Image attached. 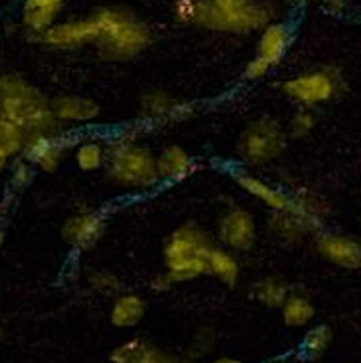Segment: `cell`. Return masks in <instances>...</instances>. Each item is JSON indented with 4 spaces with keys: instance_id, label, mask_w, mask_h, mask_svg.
I'll list each match as a JSON object with an SVG mask.
<instances>
[{
    "instance_id": "24",
    "label": "cell",
    "mask_w": 361,
    "mask_h": 363,
    "mask_svg": "<svg viewBox=\"0 0 361 363\" xmlns=\"http://www.w3.org/2000/svg\"><path fill=\"white\" fill-rule=\"evenodd\" d=\"M292 292V288L284 282L278 276H264L260 280H256L250 288V296L258 304L264 308H272V310H280L284 300Z\"/></svg>"
},
{
    "instance_id": "20",
    "label": "cell",
    "mask_w": 361,
    "mask_h": 363,
    "mask_svg": "<svg viewBox=\"0 0 361 363\" xmlns=\"http://www.w3.org/2000/svg\"><path fill=\"white\" fill-rule=\"evenodd\" d=\"M147 300L137 292H119L109 306V324L118 330H131L143 322Z\"/></svg>"
},
{
    "instance_id": "38",
    "label": "cell",
    "mask_w": 361,
    "mask_h": 363,
    "mask_svg": "<svg viewBox=\"0 0 361 363\" xmlns=\"http://www.w3.org/2000/svg\"><path fill=\"white\" fill-rule=\"evenodd\" d=\"M12 159H14V157L10 155L9 151H6V149L0 145V173H4V171L9 169L10 161H12Z\"/></svg>"
},
{
    "instance_id": "4",
    "label": "cell",
    "mask_w": 361,
    "mask_h": 363,
    "mask_svg": "<svg viewBox=\"0 0 361 363\" xmlns=\"http://www.w3.org/2000/svg\"><path fill=\"white\" fill-rule=\"evenodd\" d=\"M216 242L196 223L177 226L165 238L163 262L167 274L177 284H187L206 276V255Z\"/></svg>"
},
{
    "instance_id": "45",
    "label": "cell",
    "mask_w": 361,
    "mask_h": 363,
    "mask_svg": "<svg viewBox=\"0 0 361 363\" xmlns=\"http://www.w3.org/2000/svg\"><path fill=\"white\" fill-rule=\"evenodd\" d=\"M313 363H323V362H313Z\"/></svg>"
},
{
    "instance_id": "41",
    "label": "cell",
    "mask_w": 361,
    "mask_h": 363,
    "mask_svg": "<svg viewBox=\"0 0 361 363\" xmlns=\"http://www.w3.org/2000/svg\"><path fill=\"white\" fill-rule=\"evenodd\" d=\"M4 240H6V235H4V228L0 225V250H2V246H4Z\"/></svg>"
},
{
    "instance_id": "6",
    "label": "cell",
    "mask_w": 361,
    "mask_h": 363,
    "mask_svg": "<svg viewBox=\"0 0 361 363\" xmlns=\"http://www.w3.org/2000/svg\"><path fill=\"white\" fill-rule=\"evenodd\" d=\"M282 91L298 108L316 109L342 98L348 91V82L338 66L323 64L286 79Z\"/></svg>"
},
{
    "instance_id": "5",
    "label": "cell",
    "mask_w": 361,
    "mask_h": 363,
    "mask_svg": "<svg viewBox=\"0 0 361 363\" xmlns=\"http://www.w3.org/2000/svg\"><path fill=\"white\" fill-rule=\"evenodd\" d=\"M330 215V205L322 195L298 186L290 191V205L284 211H272L270 230L286 245H298L306 236H313Z\"/></svg>"
},
{
    "instance_id": "14",
    "label": "cell",
    "mask_w": 361,
    "mask_h": 363,
    "mask_svg": "<svg viewBox=\"0 0 361 363\" xmlns=\"http://www.w3.org/2000/svg\"><path fill=\"white\" fill-rule=\"evenodd\" d=\"M193 108L165 89H151L141 98V119L145 123H169L191 116Z\"/></svg>"
},
{
    "instance_id": "34",
    "label": "cell",
    "mask_w": 361,
    "mask_h": 363,
    "mask_svg": "<svg viewBox=\"0 0 361 363\" xmlns=\"http://www.w3.org/2000/svg\"><path fill=\"white\" fill-rule=\"evenodd\" d=\"M179 362V355L165 352V350H159L155 345H151V350L147 352L141 363H177Z\"/></svg>"
},
{
    "instance_id": "13",
    "label": "cell",
    "mask_w": 361,
    "mask_h": 363,
    "mask_svg": "<svg viewBox=\"0 0 361 363\" xmlns=\"http://www.w3.org/2000/svg\"><path fill=\"white\" fill-rule=\"evenodd\" d=\"M98 34V22H96L94 14H91L88 18L56 22L38 40L44 46H48V48L76 50L86 46V44H96Z\"/></svg>"
},
{
    "instance_id": "39",
    "label": "cell",
    "mask_w": 361,
    "mask_h": 363,
    "mask_svg": "<svg viewBox=\"0 0 361 363\" xmlns=\"http://www.w3.org/2000/svg\"><path fill=\"white\" fill-rule=\"evenodd\" d=\"M266 363H300L294 355H276L272 359H268Z\"/></svg>"
},
{
    "instance_id": "10",
    "label": "cell",
    "mask_w": 361,
    "mask_h": 363,
    "mask_svg": "<svg viewBox=\"0 0 361 363\" xmlns=\"http://www.w3.org/2000/svg\"><path fill=\"white\" fill-rule=\"evenodd\" d=\"M258 238V225L250 211L243 206H228L218 218L216 225V240L235 252L252 250Z\"/></svg>"
},
{
    "instance_id": "17",
    "label": "cell",
    "mask_w": 361,
    "mask_h": 363,
    "mask_svg": "<svg viewBox=\"0 0 361 363\" xmlns=\"http://www.w3.org/2000/svg\"><path fill=\"white\" fill-rule=\"evenodd\" d=\"M292 44V28L286 22L272 20L260 30V38L256 44V56L266 62L270 68L278 66L288 54Z\"/></svg>"
},
{
    "instance_id": "35",
    "label": "cell",
    "mask_w": 361,
    "mask_h": 363,
    "mask_svg": "<svg viewBox=\"0 0 361 363\" xmlns=\"http://www.w3.org/2000/svg\"><path fill=\"white\" fill-rule=\"evenodd\" d=\"M175 286V282L171 280V276L167 274V270L163 272H159L151 278V290L153 292H167V290H171Z\"/></svg>"
},
{
    "instance_id": "23",
    "label": "cell",
    "mask_w": 361,
    "mask_h": 363,
    "mask_svg": "<svg viewBox=\"0 0 361 363\" xmlns=\"http://www.w3.org/2000/svg\"><path fill=\"white\" fill-rule=\"evenodd\" d=\"M108 161V147L106 139L86 138L78 139L74 147V163L84 173H96L99 169L106 167Z\"/></svg>"
},
{
    "instance_id": "40",
    "label": "cell",
    "mask_w": 361,
    "mask_h": 363,
    "mask_svg": "<svg viewBox=\"0 0 361 363\" xmlns=\"http://www.w3.org/2000/svg\"><path fill=\"white\" fill-rule=\"evenodd\" d=\"M211 363H244L243 359H238V357H231V355H221V357H216Z\"/></svg>"
},
{
    "instance_id": "37",
    "label": "cell",
    "mask_w": 361,
    "mask_h": 363,
    "mask_svg": "<svg viewBox=\"0 0 361 363\" xmlns=\"http://www.w3.org/2000/svg\"><path fill=\"white\" fill-rule=\"evenodd\" d=\"M316 2H320L322 6H326L328 10H332V12H342L345 9V2L343 0H316Z\"/></svg>"
},
{
    "instance_id": "12",
    "label": "cell",
    "mask_w": 361,
    "mask_h": 363,
    "mask_svg": "<svg viewBox=\"0 0 361 363\" xmlns=\"http://www.w3.org/2000/svg\"><path fill=\"white\" fill-rule=\"evenodd\" d=\"M106 215L99 211H82L78 215L70 216L62 225V238L76 252H89L101 242L106 235Z\"/></svg>"
},
{
    "instance_id": "31",
    "label": "cell",
    "mask_w": 361,
    "mask_h": 363,
    "mask_svg": "<svg viewBox=\"0 0 361 363\" xmlns=\"http://www.w3.org/2000/svg\"><path fill=\"white\" fill-rule=\"evenodd\" d=\"M215 347V332L211 328H201L193 340H191V345H189V357L193 359H199V357H205L213 352Z\"/></svg>"
},
{
    "instance_id": "2",
    "label": "cell",
    "mask_w": 361,
    "mask_h": 363,
    "mask_svg": "<svg viewBox=\"0 0 361 363\" xmlns=\"http://www.w3.org/2000/svg\"><path fill=\"white\" fill-rule=\"evenodd\" d=\"M0 106L2 116L26 133H46L64 128L54 113L52 99L18 74H0Z\"/></svg>"
},
{
    "instance_id": "22",
    "label": "cell",
    "mask_w": 361,
    "mask_h": 363,
    "mask_svg": "<svg viewBox=\"0 0 361 363\" xmlns=\"http://www.w3.org/2000/svg\"><path fill=\"white\" fill-rule=\"evenodd\" d=\"M280 315H282L284 325L288 328H308L316 318V304L312 298L302 292H290L288 298L280 306Z\"/></svg>"
},
{
    "instance_id": "26",
    "label": "cell",
    "mask_w": 361,
    "mask_h": 363,
    "mask_svg": "<svg viewBox=\"0 0 361 363\" xmlns=\"http://www.w3.org/2000/svg\"><path fill=\"white\" fill-rule=\"evenodd\" d=\"M151 342L145 337H129L118 344L109 352V363H141L147 352L151 350Z\"/></svg>"
},
{
    "instance_id": "44",
    "label": "cell",
    "mask_w": 361,
    "mask_h": 363,
    "mask_svg": "<svg viewBox=\"0 0 361 363\" xmlns=\"http://www.w3.org/2000/svg\"><path fill=\"white\" fill-rule=\"evenodd\" d=\"M292 2H300V0H292Z\"/></svg>"
},
{
    "instance_id": "19",
    "label": "cell",
    "mask_w": 361,
    "mask_h": 363,
    "mask_svg": "<svg viewBox=\"0 0 361 363\" xmlns=\"http://www.w3.org/2000/svg\"><path fill=\"white\" fill-rule=\"evenodd\" d=\"M66 0H24L22 4V26L24 30L40 38L50 26L58 22V16Z\"/></svg>"
},
{
    "instance_id": "29",
    "label": "cell",
    "mask_w": 361,
    "mask_h": 363,
    "mask_svg": "<svg viewBox=\"0 0 361 363\" xmlns=\"http://www.w3.org/2000/svg\"><path fill=\"white\" fill-rule=\"evenodd\" d=\"M34 175H36V167L26 157L18 155V157L10 161L9 183L12 186V191H24L34 181Z\"/></svg>"
},
{
    "instance_id": "27",
    "label": "cell",
    "mask_w": 361,
    "mask_h": 363,
    "mask_svg": "<svg viewBox=\"0 0 361 363\" xmlns=\"http://www.w3.org/2000/svg\"><path fill=\"white\" fill-rule=\"evenodd\" d=\"M26 131L16 125L14 121L2 118L0 119V145L9 151L12 157H18L26 141Z\"/></svg>"
},
{
    "instance_id": "33",
    "label": "cell",
    "mask_w": 361,
    "mask_h": 363,
    "mask_svg": "<svg viewBox=\"0 0 361 363\" xmlns=\"http://www.w3.org/2000/svg\"><path fill=\"white\" fill-rule=\"evenodd\" d=\"M270 69L272 68H270L266 62H262L258 56H254V58L246 64V68H244V78L248 79V82H258V79L266 78Z\"/></svg>"
},
{
    "instance_id": "9",
    "label": "cell",
    "mask_w": 361,
    "mask_h": 363,
    "mask_svg": "<svg viewBox=\"0 0 361 363\" xmlns=\"http://www.w3.org/2000/svg\"><path fill=\"white\" fill-rule=\"evenodd\" d=\"M78 135L64 128L46 133H28L20 155L28 159L42 173H54L62 167L70 151H74Z\"/></svg>"
},
{
    "instance_id": "1",
    "label": "cell",
    "mask_w": 361,
    "mask_h": 363,
    "mask_svg": "<svg viewBox=\"0 0 361 363\" xmlns=\"http://www.w3.org/2000/svg\"><path fill=\"white\" fill-rule=\"evenodd\" d=\"M108 161L106 175L126 191L145 193L155 189L161 179L157 173V155L139 143V129L126 128L106 139Z\"/></svg>"
},
{
    "instance_id": "28",
    "label": "cell",
    "mask_w": 361,
    "mask_h": 363,
    "mask_svg": "<svg viewBox=\"0 0 361 363\" xmlns=\"http://www.w3.org/2000/svg\"><path fill=\"white\" fill-rule=\"evenodd\" d=\"M88 284L94 292L101 296H118L119 292H123V282L118 276L109 270H101V268L89 270Z\"/></svg>"
},
{
    "instance_id": "36",
    "label": "cell",
    "mask_w": 361,
    "mask_h": 363,
    "mask_svg": "<svg viewBox=\"0 0 361 363\" xmlns=\"http://www.w3.org/2000/svg\"><path fill=\"white\" fill-rule=\"evenodd\" d=\"M213 2L223 10H240L244 6H248L252 0H213Z\"/></svg>"
},
{
    "instance_id": "3",
    "label": "cell",
    "mask_w": 361,
    "mask_h": 363,
    "mask_svg": "<svg viewBox=\"0 0 361 363\" xmlns=\"http://www.w3.org/2000/svg\"><path fill=\"white\" fill-rule=\"evenodd\" d=\"M98 22V54L108 62H127L145 52L153 42V32L143 20L126 9H99L94 12Z\"/></svg>"
},
{
    "instance_id": "15",
    "label": "cell",
    "mask_w": 361,
    "mask_h": 363,
    "mask_svg": "<svg viewBox=\"0 0 361 363\" xmlns=\"http://www.w3.org/2000/svg\"><path fill=\"white\" fill-rule=\"evenodd\" d=\"M231 177H233V181L240 191H244L246 195H250L256 201H260L264 206H268L270 213L272 211H284L286 206L290 205V193L288 191L270 185L268 181L254 175L252 171H248V169H233Z\"/></svg>"
},
{
    "instance_id": "25",
    "label": "cell",
    "mask_w": 361,
    "mask_h": 363,
    "mask_svg": "<svg viewBox=\"0 0 361 363\" xmlns=\"http://www.w3.org/2000/svg\"><path fill=\"white\" fill-rule=\"evenodd\" d=\"M333 344V330L328 324H316L308 328L300 344V355L308 362H320Z\"/></svg>"
},
{
    "instance_id": "43",
    "label": "cell",
    "mask_w": 361,
    "mask_h": 363,
    "mask_svg": "<svg viewBox=\"0 0 361 363\" xmlns=\"http://www.w3.org/2000/svg\"><path fill=\"white\" fill-rule=\"evenodd\" d=\"M4 118V116H2V106H0V119Z\"/></svg>"
},
{
    "instance_id": "21",
    "label": "cell",
    "mask_w": 361,
    "mask_h": 363,
    "mask_svg": "<svg viewBox=\"0 0 361 363\" xmlns=\"http://www.w3.org/2000/svg\"><path fill=\"white\" fill-rule=\"evenodd\" d=\"M240 272H243V266H240V260H238L235 250H231L223 245H215L209 250L206 276H213L221 284L233 288V286L238 284Z\"/></svg>"
},
{
    "instance_id": "7",
    "label": "cell",
    "mask_w": 361,
    "mask_h": 363,
    "mask_svg": "<svg viewBox=\"0 0 361 363\" xmlns=\"http://www.w3.org/2000/svg\"><path fill=\"white\" fill-rule=\"evenodd\" d=\"M288 129L278 119L264 116L244 128L236 143V153L244 165L262 167L282 157L288 147Z\"/></svg>"
},
{
    "instance_id": "32",
    "label": "cell",
    "mask_w": 361,
    "mask_h": 363,
    "mask_svg": "<svg viewBox=\"0 0 361 363\" xmlns=\"http://www.w3.org/2000/svg\"><path fill=\"white\" fill-rule=\"evenodd\" d=\"M203 0H175L173 2V16L179 24H196Z\"/></svg>"
},
{
    "instance_id": "18",
    "label": "cell",
    "mask_w": 361,
    "mask_h": 363,
    "mask_svg": "<svg viewBox=\"0 0 361 363\" xmlns=\"http://www.w3.org/2000/svg\"><path fill=\"white\" fill-rule=\"evenodd\" d=\"M196 161L181 145H167L157 153V173L161 183H181L196 173Z\"/></svg>"
},
{
    "instance_id": "30",
    "label": "cell",
    "mask_w": 361,
    "mask_h": 363,
    "mask_svg": "<svg viewBox=\"0 0 361 363\" xmlns=\"http://www.w3.org/2000/svg\"><path fill=\"white\" fill-rule=\"evenodd\" d=\"M318 125V116L316 111L310 108H298L296 113L290 118V123H288V135L294 139H302L308 138L312 133L313 129Z\"/></svg>"
},
{
    "instance_id": "42",
    "label": "cell",
    "mask_w": 361,
    "mask_h": 363,
    "mask_svg": "<svg viewBox=\"0 0 361 363\" xmlns=\"http://www.w3.org/2000/svg\"><path fill=\"white\" fill-rule=\"evenodd\" d=\"M177 363H199L196 362V359H193V357H189V355H187V357H179V362Z\"/></svg>"
},
{
    "instance_id": "16",
    "label": "cell",
    "mask_w": 361,
    "mask_h": 363,
    "mask_svg": "<svg viewBox=\"0 0 361 363\" xmlns=\"http://www.w3.org/2000/svg\"><path fill=\"white\" fill-rule=\"evenodd\" d=\"M52 108H54V113H56V118L62 125L64 123L88 125L101 116V106L96 99L86 98V96H74V94L54 98L52 99Z\"/></svg>"
},
{
    "instance_id": "11",
    "label": "cell",
    "mask_w": 361,
    "mask_h": 363,
    "mask_svg": "<svg viewBox=\"0 0 361 363\" xmlns=\"http://www.w3.org/2000/svg\"><path fill=\"white\" fill-rule=\"evenodd\" d=\"M316 252L343 270H361V238L320 228L313 235Z\"/></svg>"
},
{
    "instance_id": "8",
    "label": "cell",
    "mask_w": 361,
    "mask_h": 363,
    "mask_svg": "<svg viewBox=\"0 0 361 363\" xmlns=\"http://www.w3.org/2000/svg\"><path fill=\"white\" fill-rule=\"evenodd\" d=\"M274 20V6L268 2H250L240 10H223L213 0H203V6L196 18V26H203L213 32L228 34H246L254 30H262Z\"/></svg>"
}]
</instances>
